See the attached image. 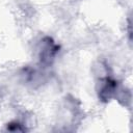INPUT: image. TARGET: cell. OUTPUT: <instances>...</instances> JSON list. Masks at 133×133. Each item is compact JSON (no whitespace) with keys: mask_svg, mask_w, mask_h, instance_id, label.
I'll use <instances>...</instances> for the list:
<instances>
[{"mask_svg":"<svg viewBox=\"0 0 133 133\" xmlns=\"http://www.w3.org/2000/svg\"><path fill=\"white\" fill-rule=\"evenodd\" d=\"M58 52V46L49 36L45 37L41 43L39 61L44 65H50Z\"/></svg>","mask_w":133,"mask_h":133,"instance_id":"1","label":"cell"},{"mask_svg":"<svg viewBox=\"0 0 133 133\" xmlns=\"http://www.w3.org/2000/svg\"><path fill=\"white\" fill-rule=\"evenodd\" d=\"M99 83H100V87L98 89V94H99V98L102 101H108L112 97H114V95L117 91V84L115 80L107 76L101 78Z\"/></svg>","mask_w":133,"mask_h":133,"instance_id":"2","label":"cell"}]
</instances>
